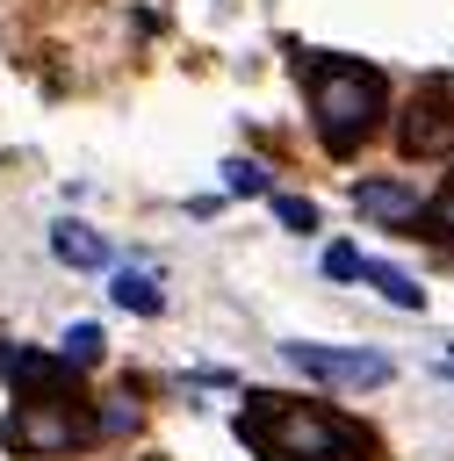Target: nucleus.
Returning <instances> with one entry per match:
<instances>
[{"mask_svg":"<svg viewBox=\"0 0 454 461\" xmlns=\"http://www.w3.org/2000/svg\"><path fill=\"white\" fill-rule=\"evenodd\" d=\"M144 461H159V454H144Z\"/></svg>","mask_w":454,"mask_h":461,"instance_id":"obj_15","label":"nucleus"},{"mask_svg":"<svg viewBox=\"0 0 454 461\" xmlns=\"http://www.w3.org/2000/svg\"><path fill=\"white\" fill-rule=\"evenodd\" d=\"M353 202H360L368 216H411V223H418V194H411L404 180H360Z\"/></svg>","mask_w":454,"mask_h":461,"instance_id":"obj_6","label":"nucleus"},{"mask_svg":"<svg viewBox=\"0 0 454 461\" xmlns=\"http://www.w3.org/2000/svg\"><path fill=\"white\" fill-rule=\"evenodd\" d=\"M108 295H115L123 310H137V317H159V310H166V295H159V281H151L144 267H115Z\"/></svg>","mask_w":454,"mask_h":461,"instance_id":"obj_7","label":"nucleus"},{"mask_svg":"<svg viewBox=\"0 0 454 461\" xmlns=\"http://www.w3.org/2000/svg\"><path fill=\"white\" fill-rule=\"evenodd\" d=\"M432 223H447V230H454V180L440 187V202H432Z\"/></svg>","mask_w":454,"mask_h":461,"instance_id":"obj_13","label":"nucleus"},{"mask_svg":"<svg viewBox=\"0 0 454 461\" xmlns=\"http://www.w3.org/2000/svg\"><path fill=\"white\" fill-rule=\"evenodd\" d=\"M310 122L331 158H353L382 122V72L353 58H310Z\"/></svg>","mask_w":454,"mask_h":461,"instance_id":"obj_2","label":"nucleus"},{"mask_svg":"<svg viewBox=\"0 0 454 461\" xmlns=\"http://www.w3.org/2000/svg\"><path fill=\"white\" fill-rule=\"evenodd\" d=\"M223 187H231V194H267V173H259L252 158H231V166H223Z\"/></svg>","mask_w":454,"mask_h":461,"instance_id":"obj_10","label":"nucleus"},{"mask_svg":"<svg viewBox=\"0 0 454 461\" xmlns=\"http://www.w3.org/2000/svg\"><path fill=\"white\" fill-rule=\"evenodd\" d=\"M238 439L259 461H375V432L324 411V403H295L274 389H252L238 403Z\"/></svg>","mask_w":454,"mask_h":461,"instance_id":"obj_1","label":"nucleus"},{"mask_svg":"<svg viewBox=\"0 0 454 461\" xmlns=\"http://www.w3.org/2000/svg\"><path fill=\"white\" fill-rule=\"evenodd\" d=\"M58 360H65V367H94V360H101V324H72L65 346H58Z\"/></svg>","mask_w":454,"mask_h":461,"instance_id":"obj_9","label":"nucleus"},{"mask_svg":"<svg viewBox=\"0 0 454 461\" xmlns=\"http://www.w3.org/2000/svg\"><path fill=\"white\" fill-rule=\"evenodd\" d=\"M50 252H58L65 267H108V238H101V230H86V223H72V216L50 230Z\"/></svg>","mask_w":454,"mask_h":461,"instance_id":"obj_5","label":"nucleus"},{"mask_svg":"<svg viewBox=\"0 0 454 461\" xmlns=\"http://www.w3.org/2000/svg\"><path fill=\"white\" fill-rule=\"evenodd\" d=\"M274 216H281L288 230H317V209H310L303 194H274Z\"/></svg>","mask_w":454,"mask_h":461,"instance_id":"obj_11","label":"nucleus"},{"mask_svg":"<svg viewBox=\"0 0 454 461\" xmlns=\"http://www.w3.org/2000/svg\"><path fill=\"white\" fill-rule=\"evenodd\" d=\"M396 144H404L411 158H447V151H454V79H425V86H418L411 115L396 122Z\"/></svg>","mask_w":454,"mask_h":461,"instance_id":"obj_4","label":"nucleus"},{"mask_svg":"<svg viewBox=\"0 0 454 461\" xmlns=\"http://www.w3.org/2000/svg\"><path fill=\"white\" fill-rule=\"evenodd\" d=\"M440 375H447V382H454V353H447V360H440Z\"/></svg>","mask_w":454,"mask_h":461,"instance_id":"obj_14","label":"nucleus"},{"mask_svg":"<svg viewBox=\"0 0 454 461\" xmlns=\"http://www.w3.org/2000/svg\"><path fill=\"white\" fill-rule=\"evenodd\" d=\"M360 281H375L396 310H425V288L411 281V274H396V267H382V259H360Z\"/></svg>","mask_w":454,"mask_h":461,"instance_id":"obj_8","label":"nucleus"},{"mask_svg":"<svg viewBox=\"0 0 454 461\" xmlns=\"http://www.w3.org/2000/svg\"><path fill=\"white\" fill-rule=\"evenodd\" d=\"M281 360H288L303 382H324V389H382V382L396 375V360L375 353V346H317V339H288Z\"/></svg>","mask_w":454,"mask_h":461,"instance_id":"obj_3","label":"nucleus"},{"mask_svg":"<svg viewBox=\"0 0 454 461\" xmlns=\"http://www.w3.org/2000/svg\"><path fill=\"white\" fill-rule=\"evenodd\" d=\"M324 274H331V281H360V252H353V245H331V252H324Z\"/></svg>","mask_w":454,"mask_h":461,"instance_id":"obj_12","label":"nucleus"}]
</instances>
